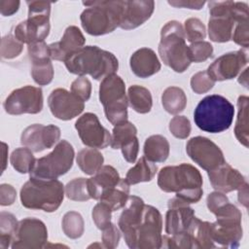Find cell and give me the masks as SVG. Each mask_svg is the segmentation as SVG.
I'll use <instances>...</instances> for the list:
<instances>
[{
  "instance_id": "cell-1",
  "label": "cell",
  "mask_w": 249,
  "mask_h": 249,
  "mask_svg": "<svg viewBox=\"0 0 249 249\" xmlns=\"http://www.w3.org/2000/svg\"><path fill=\"white\" fill-rule=\"evenodd\" d=\"M118 226L129 248L158 249L161 247V214L156 207L145 204L139 196H128L120 215Z\"/></svg>"
},
{
  "instance_id": "cell-2",
  "label": "cell",
  "mask_w": 249,
  "mask_h": 249,
  "mask_svg": "<svg viewBox=\"0 0 249 249\" xmlns=\"http://www.w3.org/2000/svg\"><path fill=\"white\" fill-rule=\"evenodd\" d=\"M202 176L197 168L189 163L165 166L158 175V186L166 193H175L176 196L196 203L202 196Z\"/></svg>"
},
{
  "instance_id": "cell-3",
  "label": "cell",
  "mask_w": 249,
  "mask_h": 249,
  "mask_svg": "<svg viewBox=\"0 0 249 249\" xmlns=\"http://www.w3.org/2000/svg\"><path fill=\"white\" fill-rule=\"evenodd\" d=\"M67 70L79 76L90 75L95 80L115 74L119 68L117 57L97 46H86L75 52L65 61Z\"/></svg>"
},
{
  "instance_id": "cell-4",
  "label": "cell",
  "mask_w": 249,
  "mask_h": 249,
  "mask_svg": "<svg viewBox=\"0 0 249 249\" xmlns=\"http://www.w3.org/2000/svg\"><path fill=\"white\" fill-rule=\"evenodd\" d=\"M88 7L81 14L80 19L84 30L93 36H100L114 31L120 26L124 1L83 2Z\"/></svg>"
},
{
  "instance_id": "cell-5",
  "label": "cell",
  "mask_w": 249,
  "mask_h": 249,
  "mask_svg": "<svg viewBox=\"0 0 249 249\" xmlns=\"http://www.w3.org/2000/svg\"><path fill=\"white\" fill-rule=\"evenodd\" d=\"M233 105L224 96L211 94L202 98L194 112V120L198 128L210 133L227 130L233 120Z\"/></svg>"
},
{
  "instance_id": "cell-6",
  "label": "cell",
  "mask_w": 249,
  "mask_h": 249,
  "mask_svg": "<svg viewBox=\"0 0 249 249\" xmlns=\"http://www.w3.org/2000/svg\"><path fill=\"white\" fill-rule=\"evenodd\" d=\"M159 53L163 63L177 73L184 72L192 63L184 27L179 21L171 20L162 26Z\"/></svg>"
},
{
  "instance_id": "cell-7",
  "label": "cell",
  "mask_w": 249,
  "mask_h": 249,
  "mask_svg": "<svg viewBox=\"0 0 249 249\" xmlns=\"http://www.w3.org/2000/svg\"><path fill=\"white\" fill-rule=\"evenodd\" d=\"M62 183L54 180H41L30 177L20 189L21 204L28 209L55 211L62 203L64 197Z\"/></svg>"
},
{
  "instance_id": "cell-8",
  "label": "cell",
  "mask_w": 249,
  "mask_h": 249,
  "mask_svg": "<svg viewBox=\"0 0 249 249\" xmlns=\"http://www.w3.org/2000/svg\"><path fill=\"white\" fill-rule=\"evenodd\" d=\"M99 100L104 107L107 120L112 124L127 121L128 100L125 95V85L123 79L112 74L105 77L99 86Z\"/></svg>"
},
{
  "instance_id": "cell-9",
  "label": "cell",
  "mask_w": 249,
  "mask_h": 249,
  "mask_svg": "<svg viewBox=\"0 0 249 249\" xmlns=\"http://www.w3.org/2000/svg\"><path fill=\"white\" fill-rule=\"evenodd\" d=\"M216 222L210 223V234L213 242L226 247H237L242 238L241 212L239 209L227 202L214 213Z\"/></svg>"
},
{
  "instance_id": "cell-10",
  "label": "cell",
  "mask_w": 249,
  "mask_h": 249,
  "mask_svg": "<svg viewBox=\"0 0 249 249\" xmlns=\"http://www.w3.org/2000/svg\"><path fill=\"white\" fill-rule=\"evenodd\" d=\"M74 156L72 145L66 140H60L50 154L35 160L30 177L41 180L57 179L70 170Z\"/></svg>"
},
{
  "instance_id": "cell-11",
  "label": "cell",
  "mask_w": 249,
  "mask_h": 249,
  "mask_svg": "<svg viewBox=\"0 0 249 249\" xmlns=\"http://www.w3.org/2000/svg\"><path fill=\"white\" fill-rule=\"evenodd\" d=\"M4 109L10 115L41 112L43 109L42 89L33 86H25L13 90L4 101Z\"/></svg>"
},
{
  "instance_id": "cell-12",
  "label": "cell",
  "mask_w": 249,
  "mask_h": 249,
  "mask_svg": "<svg viewBox=\"0 0 249 249\" xmlns=\"http://www.w3.org/2000/svg\"><path fill=\"white\" fill-rule=\"evenodd\" d=\"M188 156L201 168L210 171L226 162L221 149L210 139L203 136L191 138L186 145Z\"/></svg>"
},
{
  "instance_id": "cell-13",
  "label": "cell",
  "mask_w": 249,
  "mask_h": 249,
  "mask_svg": "<svg viewBox=\"0 0 249 249\" xmlns=\"http://www.w3.org/2000/svg\"><path fill=\"white\" fill-rule=\"evenodd\" d=\"M47 241L46 225L36 218H24L18 222L11 247L13 249L43 248Z\"/></svg>"
},
{
  "instance_id": "cell-14",
  "label": "cell",
  "mask_w": 249,
  "mask_h": 249,
  "mask_svg": "<svg viewBox=\"0 0 249 249\" xmlns=\"http://www.w3.org/2000/svg\"><path fill=\"white\" fill-rule=\"evenodd\" d=\"M75 128L82 142L94 149H104L111 142V134L100 124L98 117L93 113L82 115L75 123Z\"/></svg>"
},
{
  "instance_id": "cell-15",
  "label": "cell",
  "mask_w": 249,
  "mask_h": 249,
  "mask_svg": "<svg viewBox=\"0 0 249 249\" xmlns=\"http://www.w3.org/2000/svg\"><path fill=\"white\" fill-rule=\"evenodd\" d=\"M60 132L59 127L54 124H34L22 131L20 142L33 153H39L52 148L59 140Z\"/></svg>"
},
{
  "instance_id": "cell-16",
  "label": "cell",
  "mask_w": 249,
  "mask_h": 249,
  "mask_svg": "<svg viewBox=\"0 0 249 249\" xmlns=\"http://www.w3.org/2000/svg\"><path fill=\"white\" fill-rule=\"evenodd\" d=\"M247 62V51L239 50L222 54L209 65L206 71L214 82L230 80L236 77Z\"/></svg>"
},
{
  "instance_id": "cell-17",
  "label": "cell",
  "mask_w": 249,
  "mask_h": 249,
  "mask_svg": "<svg viewBox=\"0 0 249 249\" xmlns=\"http://www.w3.org/2000/svg\"><path fill=\"white\" fill-rule=\"evenodd\" d=\"M48 105L52 114L62 121L71 120L80 115L85 108V102L73 92L65 89H53L48 97Z\"/></svg>"
},
{
  "instance_id": "cell-18",
  "label": "cell",
  "mask_w": 249,
  "mask_h": 249,
  "mask_svg": "<svg viewBox=\"0 0 249 249\" xmlns=\"http://www.w3.org/2000/svg\"><path fill=\"white\" fill-rule=\"evenodd\" d=\"M194 218L195 211L187 201L177 196L169 199L165 215V232L168 235L186 232Z\"/></svg>"
},
{
  "instance_id": "cell-19",
  "label": "cell",
  "mask_w": 249,
  "mask_h": 249,
  "mask_svg": "<svg viewBox=\"0 0 249 249\" xmlns=\"http://www.w3.org/2000/svg\"><path fill=\"white\" fill-rule=\"evenodd\" d=\"M86 39L82 31L75 25L68 26L59 42L49 45L51 58L65 61L75 52L83 48Z\"/></svg>"
},
{
  "instance_id": "cell-20",
  "label": "cell",
  "mask_w": 249,
  "mask_h": 249,
  "mask_svg": "<svg viewBox=\"0 0 249 249\" xmlns=\"http://www.w3.org/2000/svg\"><path fill=\"white\" fill-rule=\"evenodd\" d=\"M207 172L212 187L221 193L238 190L246 183L244 176L227 162Z\"/></svg>"
},
{
  "instance_id": "cell-21",
  "label": "cell",
  "mask_w": 249,
  "mask_h": 249,
  "mask_svg": "<svg viewBox=\"0 0 249 249\" xmlns=\"http://www.w3.org/2000/svg\"><path fill=\"white\" fill-rule=\"evenodd\" d=\"M154 9L155 2L152 0L124 1L120 27L129 30L140 26L151 18Z\"/></svg>"
},
{
  "instance_id": "cell-22",
  "label": "cell",
  "mask_w": 249,
  "mask_h": 249,
  "mask_svg": "<svg viewBox=\"0 0 249 249\" xmlns=\"http://www.w3.org/2000/svg\"><path fill=\"white\" fill-rule=\"evenodd\" d=\"M131 71L140 78H148L158 73L160 62L156 53L149 48H141L134 52L129 59Z\"/></svg>"
},
{
  "instance_id": "cell-23",
  "label": "cell",
  "mask_w": 249,
  "mask_h": 249,
  "mask_svg": "<svg viewBox=\"0 0 249 249\" xmlns=\"http://www.w3.org/2000/svg\"><path fill=\"white\" fill-rule=\"evenodd\" d=\"M120 180L121 177L116 168L111 165H102L93 177L88 179V191L90 198L99 200L101 196L116 186Z\"/></svg>"
},
{
  "instance_id": "cell-24",
  "label": "cell",
  "mask_w": 249,
  "mask_h": 249,
  "mask_svg": "<svg viewBox=\"0 0 249 249\" xmlns=\"http://www.w3.org/2000/svg\"><path fill=\"white\" fill-rule=\"evenodd\" d=\"M235 21L233 11L231 15L212 16L208 21V35L211 41L225 43L231 40Z\"/></svg>"
},
{
  "instance_id": "cell-25",
  "label": "cell",
  "mask_w": 249,
  "mask_h": 249,
  "mask_svg": "<svg viewBox=\"0 0 249 249\" xmlns=\"http://www.w3.org/2000/svg\"><path fill=\"white\" fill-rule=\"evenodd\" d=\"M50 24H38L29 19L19 22L15 28V37L21 43L44 41L50 33Z\"/></svg>"
},
{
  "instance_id": "cell-26",
  "label": "cell",
  "mask_w": 249,
  "mask_h": 249,
  "mask_svg": "<svg viewBox=\"0 0 249 249\" xmlns=\"http://www.w3.org/2000/svg\"><path fill=\"white\" fill-rule=\"evenodd\" d=\"M169 156V143L160 134L148 137L144 143V157L153 162H163Z\"/></svg>"
},
{
  "instance_id": "cell-27",
  "label": "cell",
  "mask_w": 249,
  "mask_h": 249,
  "mask_svg": "<svg viewBox=\"0 0 249 249\" xmlns=\"http://www.w3.org/2000/svg\"><path fill=\"white\" fill-rule=\"evenodd\" d=\"M129 184L125 179H122L113 188L106 191L100 197L99 201L108 205L112 211L123 208L128 198Z\"/></svg>"
},
{
  "instance_id": "cell-28",
  "label": "cell",
  "mask_w": 249,
  "mask_h": 249,
  "mask_svg": "<svg viewBox=\"0 0 249 249\" xmlns=\"http://www.w3.org/2000/svg\"><path fill=\"white\" fill-rule=\"evenodd\" d=\"M187 232L191 235L194 248H213L215 244L210 234V223L201 221L195 216Z\"/></svg>"
},
{
  "instance_id": "cell-29",
  "label": "cell",
  "mask_w": 249,
  "mask_h": 249,
  "mask_svg": "<svg viewBox=\"0 0 249 249\" xmlns=\"http://www.w3.org/2000/svg\"><path fill=\"white\" fill-rule=\"evenodd\" d=\"M238 113L234 126V135L236 139L244 147L249 144V128H248V108L249 98L246 95H240L237 99Z\"/></svg>"
},
{
  "instance_id": "cell-30",
  "label": "cell",
  "mask_w": 249,
  "mask_h": 249,
  "mask_svg": "<svg viewBox=\"0 0 249 249\" xmlns=\"http://www.w3.org/2000/svg\"><path fill=\"white\" fill-rule=\"evenodd\" d=\"M157 170L158 167L153 161L149 160L145 157H141L135 165L127 171L125 180L129 185L138 184L140 182H148L154 178Z\"/></svg>"
},
{
  "instance_id": "cell-31",
  "label": "cell",
  "mask_w": 249,
  "mask_h": 249,
  "mask_svg": "<svg viewBox=\"0 0 249 249\" xmlns=\"http://www.w3.org/2000/svg\"><path fill=\"white\" fill-rule=\"evenodd\" d=\"M127 100L130 107L140 114L150 112L153 106V99L150 90L138 85L129 87L127 91Z\"/></svg>"
},
{
  "instance_id": "cell-32",
  "label": "cell",
  "mask_w": 249,
  "mask_h": 249,
  "mask_svg": "<svg viewBox=\"0 0 249 249\" xmlns=\"http://www.w3.org/2000/svg\"><path fill=\"white\" fill-rule=\"evenodd\" d=\"M163 109L172 115L181 113L187 105V96L184 90L178 87H169L161 94Z\"/></svg>"
},
{
  "instance_id": "cell-33",
  "label": "cell",
  "mask_w": 249,
  "mask_h": 249,
  "mask_svg": "<svg viewBox=\"0 0 249 249\" xmlns=\"http://www.w3.org/2000/svg\"><path fill=\"white\" fill-rule=\"evenodd\" d=\"M76 160L84 173L93 175L101 168L104 159L98 150L94 148H85L78 153Z\"/></svg>"
},
{
  "instance_id": "cell-34",
  "label": "cell",
  "mask_w": 249,
  "mask_h": 249,
  "mask_svg": "<svg viewBox=\"0 0 249 249\" xmlns=\"http://www.w3.org/2000/svg\"><path fill=\"white\" fill-rule=\"evenodd\" d=\"M18 222L9 212L0 213V249H7L13 241Z\"/></svg>"
},
{
  "instance_id": "cell-35",
  "label": "cell",
  "mask_w": 249,
  "mask_h": 249,
  "mask_svg": "<svg viewBox=\"0 0 249 249\" xmlns=\"http://www.w3.org/2000/svg\"><path fill=\"white\" fill-rule=\"evenodd\" d=\"M36 159L34 158L32 151L28 148H18L13 151L10 161L13 167L19 173H30L32 170Z\"/></svg>"
},
{
  "instance_id": "cell-36",
  "label": "cell",
  "mask_w": 249,
  "mask_h": 249,
  "mask_svg": "<svg viewBox=\"0 0 249 249\" xmlns=\"http://www.w3.org/2000/svg\"><path fill=\"white\" fill-rule=\"evenodd\" d=\"M62 231L66 236L72 239L79 238L83 235L85 224L83 217L76 211H69L62 218Z\"/></svg>"
},
{
  "instance_id": "cell-37",
  "label": "cell",
  "mask_w": 249,
  "mask_h": 249,
  "mask_svg": "<svg viewBox=\"0 0 249 249\" xmlns=\"http://www.w3.org/2000/svg\"><path fill=\"white\" fill-rule=\"evenodd\" d=\"M137 128L130 122H124L114 126L110 146L112 149H121V147L131 138L135 137Z\"/></svg>"
},
{
  "instance_id": "cell-38",
  "label": "cell",
  "mask_w": 249,
  "mask_h": 249,
  "mask_svg": "<svg viewBox=\"0 0 249 249\" xmlns=\"http://www.w3.org/2000/svg\"><path fill=\"white\" fill-rule=\"evenodd\" d=\"M27 19L39 24H50L51 2L48 1H27Z\"/></svg>"
},
{
  "instance_id": "cell-39",
  "label": "cell",
  "mask_w": 249,
  "mask_h": 249,
  "mask_svg": "<svg viewBox=\"0 0 249 249\" xmlns=\"http://www.w3.org/2000/svg\"><path fill=\"white\" fill-rule=\"evenodd\" d=\"M66 196L75 201H86L90 198L88 191V179L80 177L75 178L65 186Z\"/></svg>"
},
{
  "instance_id": "cell-40",
  "label": "cell",
  "mask_w": 249,
  "mask_h": 249,
  "mask_svg": "<svg viewBox=\"0 0 249 249\" xmlns=\"http://www.w3.org/2000/svg\"><path fill=\"white\" fill-rule=\"evenodd\" d=\"M31 76L34 82L39 86L50 84L53 78V67L51 59L33 62L31 67Z\"/></svg>"
},
{
  "instance_id": "cell-41",
  "label": "cell",
  "mask_w": 249,
  "mask_h": 249,
  "mask_svg": "<svg viewBox=\"0 0 249 249\" xmlns=\"http://www.w3.org/2000/svg\"><path fill=\"white\" fill-rule=\"evenodd\" d=\"M184 31L187 40L191 43L203 41L206 36L205 25L196 18H190L185 20Z\"/></svg>"
},
{
  "instance_id": "cell-42",
  "label": "cell",
  "mask_w": 249,
  "mask_h": 249,
  "mask_svg": "<svg viewBox=\"0 0 249 249\" xmlns=\"http://www.w3.org/2000/svg\"><path fill=\"white\" fill-rule=\"evenodd\" d=\"M23 50V43L18 41L15 35H6L1 40V57L3 59H12L20 54Z\"/></svg>"
},
{
  "instance_id": "cell-43",
  "label": "cell",
  "mask_w": 249,
  "mask_h": 249,
  "mask_svg": "<svg viewBox=\"0 0 249 249\" xmlns=\"http://www.w3.org/2000/svg\"><path fill=\"white\" fill-rule=\"evenodd\" d=\"M189 53L192 62H202L212 56L213 47L206 41L195 42L189 46Z\"/></svg>"
},
{
  "instance_id": "cell-44",
  "label": "cell",
  "mask_w": 249,
  "mask_h": 249,
  "mask_svg": "<svg viewBox=\"0 0 249 249\" xmlns=\"http://www.w3.org/2000/svg\"><path fill=\"white\" fill-rule=\"evenodd\" d=\"M191 123L185 116H175L169 122V130L179 139L187 138L191 133Z\"/></svg>"
},
{
  "instance_id": "cell-45",
  "label": "cell",
  "mask_w": 249,
  "mask_h": 249,
  "mask_svg": "<svg viewBox=\"0 0 249 249\" xmlns=\"http://www.w3.org/2000/svg\"><path fill=\"white\" fill-rule=\"evenodd\" d=\"M111 208L103 202H98L92 209V220L99 230H104L111 224Z\"/></svg>"
},
{
  "instance_id": "cell-46",
  "label": "cell",
  "mask_w": 249,
  "mask_h": 249,
  "mask_svg": "<svg viewBox=\"0 0 249 249\" xmlns=\"http://www.w3.org/2000/svg\"><path fill=\"white\" fill-rule=\"evenodd\" d=\"M214 84L215 82L208 75L207 71H199L191 79V88L197 94L209 91L213 88Z\"/></svg>"
},
{
  "instance_id": "cell-47",
  "label": "cell",
  "mask_w": 249,
  "mask_h": 249,
  "mask_svg": "<svg viewBox=\"0 0 249 249\" xmlns=\"http://www.w3.org/2000/svg\"><path fill=\"white\" fill-rule=\"evenodd\" d=\"M27 51L29 58L32 63L52 59L49 45H47L44 41H36L31 44H28Z\"/></svg>"
},
{
  "instance_id": "cell-48",
  "label": "cell",
  "mask_w": 249,
  "mask_h": 249,
  "mask_svg": "<svg viewBox=\"0 0 249 249\" xmlns=\"http://www.w3.org/2000/svg\"><path fill=\"white\" fill-rule=\"evenodd\" d=\"M71 92H73L76 96H78L84 102L88 101L91 93L90 81L84 76L78 77L71 84Z\"/></svg>"
},
{
  "instance_id": "cell-49",
  "label": "cell",
  "mask_w": 249,
  "mask_h": 249,
  "mask_svg": "<svg viewBox=\"0 0 249 249\" xmlns=\"http://www.w3.org/2000/svg\"><path fill=\"white\" fill-rule=\"evenodd\" d=\"M231 40L237 45L247 49L249 46V27L248 20L236 22L231 35Z\"/></svg>"
},
{
  "instance_id": "cell-50",
  "label": "cell",
  "mask_w": 249,
  "mask_h": 249,
  "mask_svg": "<svg viewBox=\"0 0 249 249\" xmlns=\"http://www.w3.org/2000/svg\"><path fill=\"white\" fill-rule=\"evenodd\" d=\"M102 243L105 248L113 249L119 245V241L121 238V233L117 226L114 224H110L104 230H102Z\"/></svg>"
},
{
  "instance_id": "cell-51",
  "label": "cell",
  "mask_w": 249,
  "mask_h": 249,
  "mask_svg": "<svg viewBox=\"0 0 249 249\" xmlns=\"http://www.w3.org/2000/svg\"><path fill=\"white\" fill-rule=\"evenodd\" d=\"M124 159L130 163H133L137 158L138 151H139V142L137 137H133L130 140L126 141L122 147H121Z\"/></svg>"
},
{
  "instance_id": "cell-52",
  "label": "cell",
  "mask_w": 249,
  "mask_h": 249,
  "mask_svg": "<svg viewBox=\"0 0 249 249\" xmlns=\"http://www.w3.org/2000/svg\"><path fill=\"white\" fill-rule=\"evenodd\" d=\"M227 202H229L227 196L218 191L209 194L206 198L207 207H208L209 211L212 213H214L217 209H219L221 206H223Z\"/></svg>"
},
{
  "instance_id": "cell-53",
  "label": "cell",
  "mask_w": 249,
  "mask_h": 249,
  "mask_svg": "<svg viewBox=\"0 0 249 249\" xmlns=\"http://www.w3.org/2000/svg\"><path fill=\"white\" fill-rule=\"evenodd\" d=\"M17 197V191L12 185L2 184L0 186V204L2 206L11 205L15 202Z\"/></svg>"
},
{
  "instance_id": "cell-54",
  "label": "cell",
  "mask_w": 249,
  "mask_h": 249,
  "mask_svg": "<svg viewBox=\"0 0 249 249\" xmlns=\"http://www.w3.org/2000/svg\"><path fill=\"white\" fill-rule=\"evenodd\" d=\"M19 4L18 0H0V13L5 17L12 16L18 12Z\"/></svg>"
},
{
  "instance_id": "cell-55",
  "label": "cell",
  "mask_w": 249,
  "mask_h": 249,
  "mask_svg": "<svg viewBox=\"0 0 249 249\" xmlns=\"http://www.w3.org/2000/svg\"><path fill=\"white\" fill-rule=\"evenodd\" d=\"M168 4L176 8H188L192 10H200L205 4L204 1H168Z\"/></svg>"
},
{
  "instance_id": "cell-56",
  "label": "cell",
  "mask_w": 249,
  "mask_h": 249,
  "mask_svg": "<svg viewBox=\"0 0 249 249\" xmlns=\"http://www.w3.org/2000/svg\"><path fill=\"white\" fill-rule=\"evenodd\" d=\"M238 201L245 207H248V184L245 183L238 189Z\"/></svg>"
},
{
  "instance_id": "cell-57",
  "label": "cell",
  "mask_w": 249,
  "mask_h": 249,
  "mask_svg": "<svg viewBox=\"0 0 249 249\" xmlns=\"http://www.w3.org/2000/svg\"><path fill=\"white\" fill-rule=\"evenodd\" d=\"M247 74H248V67H246L243 71V73H241L239 75V78H238V83L241 84L242 86H244L245 88L248 87V77H247Z\"/></svg>"
},
{
  "instance_id": "cell-58",
  "label": "cell",
  "mask_w": 249,
  "mask_h": 249,
  "mask_svg": "<svg viewBox=\"0 0 249 249\" xmlns=\"http://www.w3.org/2000/svg\"><path fill=\"white\" fill-rule=\"evenodd\" d=\"M2 154H3V157H2V172H3L7 165L6 158H7V154H8V146L4 142H2Z\"/></svg>"
}]
</instances>
